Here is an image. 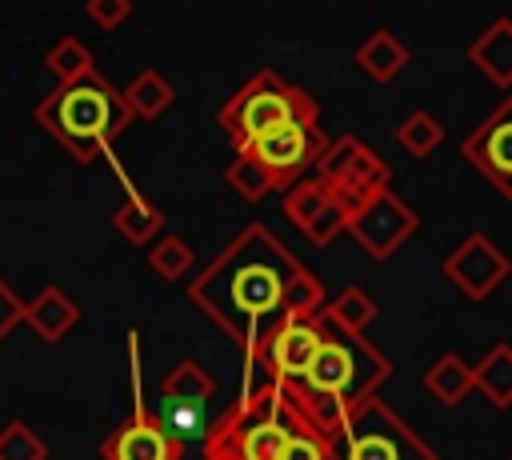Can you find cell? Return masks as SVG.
Segmentation results:
<instances>
[{"mask_svg": "<svg viewBox=\"0 0 512 460\" xmlns=\"http://www.w3.org/2000/svg\"><path fill=\"white\" fill-rule=\"evenodd\" d=\"M188 296L244 348V356L288 316H316L324 308V284L264 224H248L220 256H212L188 284Z\"/></svg>", "mask_w": 512, "mask_h": 460, "instance_id": "6da1fadb", "label": "cell"}, {"mask_svg": "<svg viewBox=\"0 0 512 460\" xmlns=\"http://www.w3.org/2000/svg\"><path fill=\"white\" fill-rule=\"evenodd\" d=\"M388 372H392V364L380 348H372L364 336H352V332L336 328L332 320H324V336H320V348H316L308 372L292 388H284V396L312 428H320L332 440L340 432V424L364 400L376 396V388L388 380Z\"/></svg>", "mask_w": 512, "mask_h": 460, "instance_id": "7a4b0ae2", "label": "cell"}, {"mask_svg": "<svg viewBox=\"0 0 512 460\" xmlns=\"http://www.w3.org/2000/svg\"><path fill=\"white\" fill-rule=\"evenodd\" d=\"M292 428L296 408L288 404L284 388L256 356H244L240 396L204 432V460H280Z\"/></svg>", "mask_w": 512, "mask_h": 460, "instance_id": "3957f363", "label": "cell"}, {"mask_svg": "<svg viewBox=\"0 0 512 460\" xmlns=\"http://www.w3.org/2000/svg\"><path fill=\"white\" fill-rule=\"evenodd\" d=\"M36 124L80 164L100 160L116 136L132 124L120 88H112L100 72H88L72 84H56L36 104Z\"/></svg>", "mask_w": 512, "mask_h": 460, "instance_id": "277c9868", "label": "cell"}, {"mask_svg": "<svg viewBox=\"0 0 512 460\" xmlns=\"http://www.w3.org/2000/svg\"><path fill=\"white\" fill-rule=\"evenodd\" d=\"M216 120H220L224 136L232 140V148L248 152L260 136L284 128V124H316L320 120V104L300 84H288L280 72L260 68L248 84H240L224 100Z\"/></svg>", "mask_w": 512, "mask_h": 460, "instance_id": "5b68a950", "label": "cell"}, {"mask_svg": "<svg viewBox=\"0 0 512 460\" xmlns=\"http://www.w3.org/2000/svg\"><path fill=\"white\" fill-rule=\"evenodd\" d=\"M336 460H436V452L380 400H364L332 436Z\"/></svg>", "mask_w": 512, "mask_h": 460, "instance_id": "8992f818", "label": "cell"}, {"mask_svg": "<svg viewBox=\"0 0 512 460\" xmlns=\"http://www.w3.org/2000/svg\"><path fill=\"white\" fill-rule=\"evenodd\" d=\"M216 396V380L212 372H204L192 356L180 360L164 380H160V396H156V424L184 448L188 440L204 436L208 428V400Z\"/></svg>", "mask_w": 512, "mask_h": 460, "instance_id": "52a82bcc", "label": "cell"}, {"mask_svg": "<svg viewBox=\"0 0 512 460\" xmlns=\"http://www.w3.org/2000/svg\"><path fill=\"white\" fill-rule=\"evenodd\" d=\"M316 180H320L332 196L356 204V200H364V196L388 188L392 172H388V164H384L368 144H360L356 136H336V140H328L324 156L316 160Z\"/></svg>", "mask_w": 512, "mask_h": 460, "instance_id": "ba28073f", "label": "cell"}, {"mask_svg": "<svg viewBox=\"0 0 512 460\" xmlns=\"http://www.w3.org/2000/svg\"><path fill=\"white\" fill-rule=\"evenodd\" d=\"M416 228H420V216L392 188H380V192L356 200L352 216H348V232L372 260H388L408 236H416Z\"/></svg>", "mask_w": 512, "mask_h": 460, "instance_id": "9c48e42d", "label": "cell"}, {"mask_svg": "<svg viewBox=\"0 0 512 460\" xmlns=\"http://www.w3.org/2000/svg\"><path fill=\"white\" fill-rule=\"evenodd\" d=\"M328 136L320 132V124H284L268 136H260L244 156H252L280 188H292L296 180H304L308 168H316V160L324 156Z\"/></svg>", "mask_w": 512, "mask_h": 460, "instance_id": "30bf717a", "label": "cell"}, {"mask_svg": "<svg viewBox=\"0 0 512 460\" xmlns=\"http://www.w3.org/2000/svg\"><path fill=\"white\" fill-rule=\"evenodd\" d=\"M320 336H324V316L316 312V316H288L256 352H248V356H256L268 372H272V380L280 384V388H292L304 372H308V364H312V356H316V348H320Z\"/></svg>", "mask_w": 512, "mask_h": 460, "instance_id": "8fae6325", "label": "cell"}, {"mask_svg": "<svg viewBox=\"0 0 512 460\" xmlns=\"http://www.w3.org/2000/svg\"><path fill=\"white\" fill-rule=\"evenodd\" d=\"M444 276H448L468 300H488V296L512 276V260H508L484 232H468V236L444 256Z\"/></svg>", "mask_w": 512, "mask_h": 460, "instance_id": "7c38bea8", "label": "cell"}, {"mask_svg": "<svg viewBox=\"0 0 512 460\" xmlns=\"http://www.w3.org/2000/svg\"><path fill=\"white\" fill-rule=\"evenodd\" d=\"M464 160H472L504 196H512V100H504L496 112H488L468 140L460 144Z\"/></svg>", "mask_w": 512, "mask_h": 460, "instance_id": "4fadbf2b", "label": "cell"}, {"mask_svg": "<svg viewBox=\"0 0 512 460\" xmlns=\"http://www.w3.org/2000/svg\"><path fill=\"white\" fill-rule=\"evenodd\" d=\"M184 448L156 424L152 412H132L100 440V460H180Z\"/></svg>", "mask_w": 512, "mask_h": 460, "instance_id": "5bb4252c", "label": "cell"}, {"mask_svg": "<svg viewBox=\"0 0 512 460\" xmlns=\"http://www.w3.org/2000/svg\"><path fill=\"white\" fill-rule=\"evenodd\" d=\"M76 320H80L76 300H72L64 288H56V284H48V288H40L32 300H24V324H28L44 344H60V340L76 328Z\"/></svg>", "mask_w": 512, "mask_h": 460, "instance_id": "9a60e30c", "label": "cell"}, {"mask_svg": "<svg viewBox=\"0 0 512 460\" xmlns=\"http://www.w3.org/2000/svg\"><path fill=\"white\" fill-rule=\"evenodd\" d=\"M468 60L476 64V72L484 80H492L496 88H512V20L500 16L492 20L472 44H468Z\"/></svg>", "mask_w": 512, "mask_h": 460, "instance_id": "2e32d148", "label": "cell"}, {"mask_svg": "<svg viewBox=\"0 0 512 460\" xmlns=\"http://www.w3.org/2000/svg\"><path fill=\"white\" fill-rule=\"evenodd\" d=\"M472 392H480L492 408H512V344H492L472 364Z\"/></svg>", "mask_w": 512, "mask_h": 460, "instance_id": "e0dca14e", "label": "cell"}, {"mask_svg": "<svg viewBox=\"0 0 512 460\" xmlns=\"http://www.w3.org/2000/svg\"><path fill=\"white\" fill-rule=\"evenodd\" d=\"M408 60H412L408 48H404L400 36H392L388 28H376V32L356 48V64H360V72H364L368 80H376V84H388L392 76H400Z\"/></svg>", "mask_w": 512, "mask_h": 460, "instance_id": "ac0fdd59", "label": "cell"}, {"mask_svg": "<svg viewBox=\"0 0 512 460\" xmlns=\"http://www.w3.org/2000/svg\"><path fill=\"white\" fill-rule=\"evenodd\" d=\"M124 96V108L132 112V120H156L168 112V104L176 100V88L156 72V68H144L132 76V84L120 92Z\"/></svg>", "mask_w": 512, "mask_h": 460, "instance_id": "d6986e66", "label": "cell"}, {"mask_svg": "<svg viewBox=\"0 0 512 460\" xmlns=\"http://www.w3.org/2000/svg\"><path fill=\"white\" fill-rule=\"evenodd\" d=\"M112 228L128 240V244H152V240H160V232H164V212L152 204V200H144L140 192H132V196H124V204L112 212Z\"/></svg>", "mask_w": 512, "mask_h": 460, "instance_id": "ffe728a7", "label": "cell"}, {"mask_svg": "<svg viewBox=\"0 0 512 460\" xmlns=\"http://www.w3.org/2000/svg\"><path fill=\"white\" fill-rule=\"evenodd\" d=\"M424 388H428L444 408H456V404L472 392V364L460 360L456 352H444V356H436V360L424 368Z\"/></svg>", "mask_w": 512, "mask_h": 460, "instance_id": "44dd1931", "label": "cell"}, {"mask_svg": "<svg viewBox=\"0 0 512 460\" xmlns=\"http://www.w3.org/2000/svg\"><path fill=\"white\" fill-rule=\"evenodd\" d=\"M320 312H324V320H332L336 328H344V332H352V336H364L380 308H376V300H372L364 288L352 284V288H344L332 304H324Z\"/></svg>", "mask_w": 512, "mask_h": 460, "instance_id": "7402d4cb", "label": "cell"}, {"mask_svg": "<svg viewBox=\"0 0 512 460\" xmlns=\"http://www.w3.org/2000/svg\"><path fill=\"white\" fill-rule=\"evenodd\" d=\"M396 144H400L412 160H424V156H432V148L444 144V128H440V120H436L432 112L416 108V112H408V116L400 120V128H396Z\"/></svg>", "mask_w": 512, "mask_h": 460, "instance_id": "603a6c76", "label": "cell"}, {"mask_svg": "<svg viewBox=\"0 0 512 460\" xmlns=\"http://www.w3.org/2000/svg\"><path fill=\"white\" fill-rule=\"evenodd\" d=\"M44 68L56 76V84H72V80H80V76L96 72L92 52H88L76 36H60V40L44 52Z\"/></svg>", "mask_w": 512, "mask_h": 460, "instance_id": "cb8c5ba5", "label": "cell"}, {"mask_svg": "<svg viewBox=\"0 0 512 460\" xmlns=\"http://www.w3.org/2000/svg\"><path fill=\"white\" fill-rule=\"evenodd\" d=\"M192 264H196V252H192V244L180 240V236H160V240H152V248H148V268H152L160 280H168V284H176L180 276H188Z\"/></svg>", "mask_w": 512, "mask_h": 460, "instance_id": "d4e9b609", "label": "cell"}, {"mask_svg": "<svg viewBox=\"0 0 512 460\" xmlns=\"http://www.w3.org/2000/svg\"><path fill=\"white\" fill-rule=\"evenodd\" d=\"M332 204V192L320 184V180H296L288 192H284V216L304 232L324 208Z\"/></svg>", "mask_w": 512, "mask_h": 460, "instance_id": "484cf974", "label": "cell"}, {"mask_svg": "<svg viewBox=\"0 0 512 460\" xmlns=\"http://www.w3.org/2000/svg\"><path fill=\"white\" fill-rule=\"evenodd\" d=\"M224 180H228V188H232L240 200H248V204H256V200H264L268 192H276L272 176H268L252 156H244V152H236V156L228 160Z\"/></svg>", "mask_w": 512, "mask_h": 460, "instance_id": "4316f807", "label": "cell"}, {"mask_svg": "<svg viewBox=\"0 0 512 460\" xmlns=\"http://www.w3.org/2000/svg\"><path fill=\"white\" fill-rule=\"evenodd\" d=\"M0 460H48L44 440L24 420H8L0 428Z\"/></svg>", "mask_w": 512, "mask_h": 460, "instance_id": "83f0119b", "label": "cell"}, {"mask_svg": "<svg viewBox=\"0 0 512 460\" xmlns=\"http://www.w3.org/2000/svg\"><path fill=\"white\" fill-rule=\"evenodd\" d=\"M280 460H336V448H332V440L320 428H312L296 412V428H292V440H288V448H284Z\"/></svg>", "mask_w": 512, "mask_h": 460, "instance_id": "f1b7e54d", "label": "cell"}, {"mask_svg": "<svg viewBox=\"0 0 512 460\" xmlns=\"http://www.w3.org/2000/svg\"><path fill=\"white\" fill-rule=\"evenodd\" d=\"M348 216H352V204L340 200V196H332V204L304 228V236H308L312 244H332L340 232H348Z\"/></svg>", "mask_w": 512, "mask_h": 460, "instance_id": "f546056e", "label": "cell"}, {"mask_svg": "<svg viewBox=\"0 0 512 460\" xmlns=\"http://www.w3.org/2000/svg\"><path fill=\"white\" fill-rule=\"evenodd\" d=\"M84 12L100 32H116L132 16V0H88Z\"/></svg>", "mask_w": 512, "mask_h": 460, "instance_id": "4dcf8cb0", "label": "cell"}, {"mask_svg": "<svg viewBox=\"0 0 512 460\" xmlns=\"http://www.w3.org/2000/svg\"><path fill=\"white\" fill-rule=\"evenodd\" d=\"M16 324H24V300H20V292L0 276V340H4Z\"/></svg>", "mask_w": 512, "mask_h": 460, "instance_id": "1f68e13d", "label": "cell"}, {"mask_svg": "<svg viewBox=\"0 0 512 460\" xmlns=\"http://www.w3.org/2000/svg\"><path fill=\"white\" fill-rule=\"evenodd\" d=\"M508 460H512V456H508Z\"/></svg>", "mask_w": 512, "mask_h": 460, "instance_id": "d6a6232c", "label": "cell"}]
</instances>
